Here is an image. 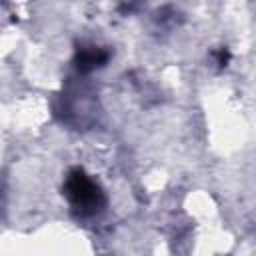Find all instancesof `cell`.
<instances>
[{
    "label": "cell",
    "instance_id": "6da1fadb",
    "mask_svg": "<svg viewBox=\"0 0 256 256\" xmlns=\"http://www.w3.org/2000/svg\"><path fill=\"white\" fill-rule=\"evenodd\" d=\"M64 194L72 210L80 216H96L106 204L102 188L82 168L70 170L64 182Z\"/></svg>",
    "mask_w": 256,
    "mask_h": 256
},
{
    "label": "cell",
    "instance_id": "7a4b0ae2",
    "mask_svg": "<svg viewBox=\"0 0 256 256\" xmlns=\"http://www.w3.org/2000/svg\"><path fill=\"white\" fill-rule=\"evenodd\" d=\"M106 60H108V54L98 46H90L88 50H78V68L82 72H90L98 66H104Z\"/></svg>",
    "mask_w": 256,
    "mask_h": 256
}]
</instances>
